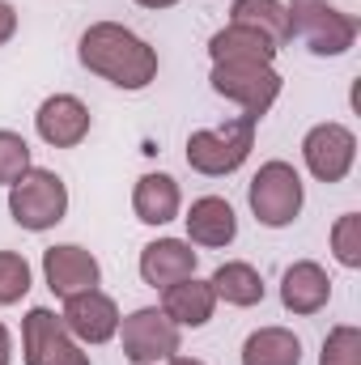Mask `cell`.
<instances>
[{
	"instance_id": "obj_1",
	"label": "cell",
	"mask_w": 361,
	"mask_h": 365,
	"mask_svg": "<svg viewBox=\"0 0 361 365\" xmlns=\"http://www.w3.org/2000/svg\"><path fill=\"white\" fill-rule=\"evenodd\" d=\"M81 64L119 90H145L158 77V51L119 21H93L77 43Z\"/></svg>"
},
{
	"instance_id": "obj_2",
	"label": "cell",
	"mask_w": 361,
	"mask_h": 365,
	"mask_svg": "<svg viewBox=\"0 0 361 365\" xmlns=\"http://www.w3.org/2000/svg\"><path fill=\"white\" fill-rule=\"evenodd\" d=\"M255 128H260V119L238 115V119H230V123H221V128H200V132H191V136H187V166H191L195 175H208V179L234 175V170L251 158V149H255Z\"/></svg>"
},
{
	"instance_id": "obj_3",
	"label": "cell",
	"mask_w": 361,
	"mask_h": 365,
	"mask_svg": "<svg viewBox=\"0 0 361 365\" xmlns=\"http://www.w3.org/2000/svg\"><path fill=\"white\" fill-rule=\"evenodd\" d=\"M9 212L21 230L30 234H43L51 225L64 221L68 212V187L56 170H43V166H30L21 179L9 187Z\"/></svg>"
},
{
	"instance_id": "obj_4",
	"label": "cell",
	"mask_w": 361,
	"mask_h": 365,
	"mask_svg": "<svg viewBox=\"0 0 361 365\" xmlns=\"http://www.w3.org/2000/svg\"><path fill=\"white\" fill-rule=\"evenodd\" d=\"M289 34H298L315 56H345L357 43V21L327 0H289Z\"/></svg>"
},
{
	"instance_id": "obj_5",
	"label": "cell",
	"mask_w": 361,
	"mask_h": 365,
	"mask_svg": "<svg viewBox=\"0 0 361 365\" xmlns=\"http://www.w3.org/2000/svg\"><path fill=\"white\" fill-rule=\"evenodd\" d=\"M247 200H251V212H255L260 225L285 230V225L298 221L302 200H306V187H302V175L289 162H264L260 175L247 187Z\"/></svg>"
},
{
	"instance_id": "obj_6",
	"label": "cell",
	"mask_w": 361,
	"mask_h": 365,
	"mask_svg": "<svg viewBox=\"0 0 361 365\" xmlns=\"http://www.w3.org/2000/svg\"><path fill=\"white\" fill-rule=\"evenodd\" d=\"M213 90L243 106V115L264 119L272 102L280 98V73L272 64H213Z\"/></svg>"
},
{
	"instance_id": "obj_7",
	"label": "cell",
	"mask_w": 361,
	"mask_h": 365,
	"mask_svg": "<svg viewBox=\"0 0 361 365\" xmlns=\"http://www.w3.org/2000/svg\"><path fill=\"white\" fill-rule=\"evenodd\" d=\"M115 336L123 340V357L132 365H158L179 353V327L158 306H141L128 319H119Z\"/></svg>"
},
{
	"instance_id": "obj_8",
	"label": "cell",
	"mask_w": 361,
	"mask_h": 365,
	"mask_svg": "<svg viewBox=\"0 0 361 365\" xmlns=\"http://www.w3.org/2000/svg\"><path fill=\"white\" fill-rule=\"evenodd\" d=\"M21 357L26 365H90V353H81L60 314H51L47 306H34L21 319Z\"/></svg>"
},
{
	"instance_id": "obj_9",
	"label": "cell",
	"mask_w": 361,
	"mask_h": 365,
	"mask_svg": "<svg viewBox=\"0 0 361 365\" xmlns=\"http://www.w3.org/2000/svg\"><path fill=\"white\" fill-rule=\"evenodd\" d=\"M302 158L319 182H340L357 162V136L345 123H315L302 140Z\"/></svg>"
},
{
	"instance_id": "obj_10",
	"label": "cell",
	"mask_w": 361,
	"mask_h": 365,
	"mask_svg": "<svg viewBox=\"0 0 361 365\" xmlns=\"http://www.w3.org/2000/svg\"><path fill=\"white\" fill-rule=\"evenodd\" d=\"M60 323H64L68 336L81 340V344H106V340H115V331H119V306H115V297H106L102 289H86V293L64 297Z\"/></svg>"
},
{
	"instance_id": "obj_11",
	"label": "cell",
	"mask_w": 361,
	"mask_h": 365,
	"mask_svg": "<svg viewBox=\"0 0 361 365\" xmlns=\"http://www.w3.org/2000/svg\"><path fill=\"white\" fill-rule=\"evenodd\" d=\"M34 128L51 149H77L90 136V106L81 98H73V93H51L39 106Z\"/></svg>"
},
{
	"instance_id": "obj_12",
	"label": "cell",
	"mask_w": 361,
	"mask_h": 365,
	"mask_svg": "<svg viewBox=\"0 0 361 365\" xmlns=\"http://www.w3.org/2000/svg\"><path fill=\"white\" fill-rule=\"evenodd\" d=\"M43 276H47V289H51L56 297H73V293L98 289L102 268H98V259H93L86 247L64 242V247L43 251Z\"/></svg>"
},
{
	"instance_id": "obj_13",
	"label": "cell",
	"mask_w": 361,
	"mask_h": 365,
	"mask_svg": "<svg viewBox=\"0 0 361 365\" xmlns=\"http://www.w3.org/2000/svg\"><path fill=\"white\" fill-rule=\"evenodd\" d=\"M332 297V280L315 259H298L280 276V306L289 314H319Z\"/></svg>"
},
{
	"instance_id": "obj_14",
	"label": "cell",
	"mask_w": 361,
	"mask_h": 365,
	"mask_svg": "<svg viewBox=\"0 0 361 365\" xmlns=\"http://www.w3.org/2000/svg\"><path fill=\"white\" fill-rule=\"evenodd\" d=\"M217 310V293L208 280L200 276H187L162 289V314L175 323V327H204Z\"/></svg>"
},
{
	"instance_id": "obj_15",
	"label": "cell",
	"mask_w": 361,
	"mask_h": 365,
	"mask_svg": "<svg viewBox=\"0 0 361 365\" xmlns=\"http://www.w3.org/2000/svg\"><path fill=\"white\" fill-rule=\"evenodd\" d=\"M183 221H187V242H195V247H230L238 238V217H234L230 200H221V195H200Z\"/></svg>"
},
{
	"instance_id": "obj_16",
	"label": "cell",
	"mask_w": 361,
	"mask_h": 365,
	"mask_svg": "<svg viewBox=\"0 0 361 365\" xmlns=\"http://www.w3.org/2000/svg\"><path fill=\"white\" fill-rule=\"evenodd\" d=\"M195 276V251L183 238H158L141 251V280L153 289H166L175 280Z\"/></svg>"
},
{
	"instance_id": "obj_17",
	"label": "cell",
	"mask_w": 361,
	"mask_h": 365,
	"mask_svg": "<svg viewBox=\"0 0 361 365\" xmlns=\"http://www.w3.org/2000/svg\"><path fill=\"white\" fill-rule=\"evenodd\" d=\"M208 56H213V64H272L276 60V47H272L260 30L230 21L225 30H217L208 38Z\"/></svg>"
},
{
	"instance_id": "obj_18",
	"label": "cell",
	"mask_w": 361,
	"mask_h": 365,
	"mask_svg": "<svg viewBox=\"0 0 361 365\" xmlns=\"http://www.w3.org/2000/svg\"><path fill=\"white\" fill-rule=\"evenodd\" d=\"M179 182L171 175H141L136 191H132V208H136V221L145 225H166L179 217Z\"/></svg>"
},
{
	"instance_id": "obj_19",
	"label": "cell",
	"mask_w": 361,
	"mask_h": 365,
	"mask_svg": "<svg viewBox=\"0 0 361 365\" xmlns=\"http://www.w3.org/2000/svg\"><path fill=\"white\" fill-rule=\"evenodd\" d=\"M243 365H302V340L289 327H260L243 344Z\"/></svg>"
},
{
	"instance_id": "obj_20",
	"label": "cell",
	"mask_w": 361,
	"mask_h": 365,
	"mask_svg": "<svg viewBox=\"0 0 361 365\" xmlns=\"http://www.w3.org/2000/svg\"><path fill=\"white\" fill-rule=\"evenodd\" d=\"M230 21L260 30L276 51L293 38V34H289V13H285V4H280V0H234Z\"/></svg>"
},
{
	"instance_id": "obj_21",
	"label": "cell",
	"mask_w": 361,
	"mask_h": 365,
	"mask_svg": "<svg viewBox=\"0 0 361 365\" xmlns=\"http://www.w3.org/2000/svg\"><path fill=\"white\" fill-rule=\"evenodd\" d=\"M208 284H213V293H217L221 302H230V306H260V302H264V276L255 272L251 264H243V259L221 264Z\"/></svg>"
},
{
	"instance_id": "obj_22",
	"label": "cell",
	"mask_w": 361,
	"mask_h": 365,
	"mask_svg": "<svg viewBox=\"0 0 361 365\" xmlns=\"http://www.w3.org/2000/svg\"><path fill=\"white\" fill-rule=\"evenodd\" d=\"M30 293V264L17 251H0V306H13Z\"/></svg>"
},
{
	"instance_id": "obj_23",
	"label": "cell",
	"mask_w": 361,
	"mask_h": 365,
	"mask_svg": "<svg viewBox=\"0 0 361 365\" xmlns=\"http://www.w3.org/2000/svg\"><path fill=\"white\" fill-rule=\"evenodd\" d=\"M26 170H30V145L17 132L0 128V187H13Z\"/></svg>"
},
{
	"instance_id": "obj_24",
	"label": "cell",
	"mask_w": 361,
	"mask_h": 365,
	"mask_svg": "<svg viewBox=\"0 0 361 365\" xmlns=\"http://www.w3.org/2000/svg\"><path fill=\"white\" fill-rule=\"evenodd\" d=\"M319 365H361V331L357 327H332L323 340Z\"/></svg>"
},
{
	"instance_id": "obj_25",
	"label": "cell",
	"mask_w": 361,
	"mask_h": 365,
	"mask_svg": "<svg viewBox=\"0 0 361 365\" xmlns=\"http://www.w3.org/2000/svg\"><path fill=\"white\" fill-rule=\"evenodd\" d=\"M332 251L345 268H361V217L357 212H345L336 225H332Z\"/></svg>"
},
{
	"instance_id": "obj_26",
	"label": "cell",
	"mask_w": 361,
	"mask_h": 365,
	"mask_svg": "<svg viewBox=\"0 0 361 365\" xmlns=\"http://www.w3.org/2000/svg\"><path fill=\"white\" fill-rule=\"evenodd\" d=\"M13 34H17V9H13L9 0H0V47H4Z\"/></svg>"
},
{
	"instance_id": "obj_27",
	"label": "cell",
	"mask_w": 361,
	"mask_h": 365,
	"mask_svg": "<svg viewBox=\"0 0 361 365\" xmlns=\"http://www.w3.org/2000/svg\"><path fill=\"white\" fill-rule=\"evenodd\" d=\"M0 365H13V340H9L4 323H0Z\"/></svg>"
},
{
	"instance_id": "obj_28",
	"label": "cell",
	"mask_w": 361,
	"mask_h": 365,
	"mask_svg": "<svg viewBox=\"0 0 361 365\" xmlns=\"http://www.w3.org/2000/svg\"><path fill=\"white\" fill-rule=\"evenodd\" d=\"M141 9H171V4H179V0H136Z\"/></svg>"
},
{
	"instance_id": "obj_29",
	"label": "cell",
	"mask_w": 361,
	"mask_h": 365,
	"mask_svg": "<svg viewBox=\"0 0 361 365\" xmlns=\"http://www.w3.org/2000/svg\"><path fill=\"white\" fill-rule=\"evenodd\" d=\"M166 365H204V361H195V357H179V353H175Z\"/></svg>"
}]
</instances>
